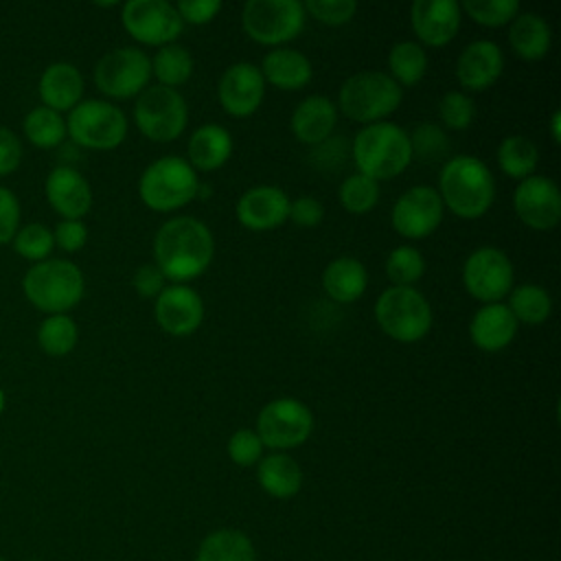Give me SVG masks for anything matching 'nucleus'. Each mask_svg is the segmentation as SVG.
Masks as SVG:
<instances>
[{
  "mask_svg": "<svg viewBox=\"0 0 561 561\" xmlns=\"http://www.w3.org/2000/svg\"><path fill=\"white\" fill-rule=\"evenodd\" d=\"M215 254L210 228L191 215L167 219L153 237V263L164 278L184 283L202 276Z\"/></svg>",
  "mask_w": 561,
  "mask_h": 561,
  "instance_id": "f257e3e1",
  "label": "nucleus"
},
{
  "mask_svg": "<svg viewBox=\"0 0 561 561\" xmlns=\"http://www.w3.org/2000/svg\"><path fill=\"white\" fill-rule=\"evenodd\" d=\"M436 191L443 206L454 215L462 219H478L495 199V180L480 158L458 153L443 162Z\"/></svg>",
  "mask_w": 561,
  "mask_h": 561,
  "instance_id": "f03ea898",
  "label": "nucleus"
},
{
  "mask_svg": "<svg viewBox=\"0 0 561 561\" xmlns=\"http://www.w3.org/2000/svg\"><path fill=\"white\" fill-rule=\"evenodd\" d=\"M351 156L357 173H364L377 182L390 180L412 162L408 131L388 121L364 125L351 142Z\"/></svg>",
  "mask_w": 561,
  "mask_h": 561,
  "instance_id": "7ed1b4c3",
  "label": "nucleus"
},
{
  "mask_svg": "<svg viewBox=\"0 0 561 561\" xmlns=\"http://www.w3.org/2000/svg\"><path fill=\"white\" fill-rule=\"evenodd\" d=\"M26 300L50 316L72 309L85 289L83 272L64 259H48L35 263L22 278Z\"/></svg>",
  "mask_w": 561,
  "mask_h": 561,
  "instance_id": "20e7f679",
  "label": "nucleus"
},
{
  "mask_svg": "<svg viewBox=\"0 0 561 561\" xmlns=\"http://www.w3.org/2000/svg\"><path fill=\"white\" fill-rule=\"evenodd\" d=\"M403 99V88L383 70H359L340 88V110L357 123H379L390 116Z\"/></svg>",
  "mask_w": 561,
  "mask_h": 561,
  "instance_id": "39448f33",
  "label": "nucleus"
},
{
  "mask_svg": "<svg viewBox=\"0 0 561 561\" xmlns=\"http://www.w3.org/2000/svg\"><path fill=\"white\" fill-rule=\"evenodd\" d=\"M375 320L388 337L410 344L432 329V307L416 287L390 285L375 300Z\"/></svg>",
  "mask_w": 561,
  "mask_h": 561,
  "instance_id": "423d86ee",
  "label": "nucleus"
},
{
  "mask_svg": "<svg viewBox=\"0 0 561 561\" xmlns=\"http://www.w3.org/2000/svg\"><path fill=\"white\" fill-rule=\"evenodd\" d=\"M199 180L195 169L178 156H162L153 160L138 180V193L145 206L169 213L195 199Z\"/></svg>",
  "mask_w": 561,
  "mask_h": 561,
  "instance_id": "0eeeda50",
  "label": "nucleus"
},
{
  "mask_svg": "<svg viewBox=\"0 0 561 561\" xmlns=\"http://www.w3.org/2000/svg\"><path fill=\"white\" fill-rule=\"evenodd\" d=\"M188 121V105L175 88L147 85L134 103L136 127L156 142L175 140Z\"/></svg>",
  "mask_w": 561,
  "mask_h": 561,
  "instance_id": "6e6552de",
  "label": "nucleus"
},
{
  "mask_svg": "<svg viewBox=\"0 0 561 561\" xmlns=\"http://www.w3.org/2000/svg\"><path fill=\"white\" fill-rule=\"evenodd\" d=\"M66 131L81 147L107 151L125 140L127 118L118 105L101 99H88L70 110Z\"/></svg>",
  "mask_w": 561,
  "mask_h": 561,
  "instance_id": "1a4fd4ad",
  "label": "nucleus"
},
{
  "mask_svg": "<svg viewBox=\"0 0 561 561\" xmlns=\"http://www.w3.org/2000/svg\"><path fill=\"white\" fill-rule=\"evenodd\" d=\"M305 7L298 0H248L241 11V26L259 44L278 46L305 28Z\"/></svg>",
  "mask_w": 561,
  "mask_h": 561,
  "instance_id": "9d476101",
  "label": "nucleus"
},
{
  "mask_svg": "<svg viewBox=\"0 0 561 561\" xmlns=\"http://www.w3.org/2000/svg\"><path fill=\"white\" fill-rule=\"evenodd\" d=\"M313 430V414L300 399L278 397L265 403L256 416V434L263 447L274 451L302 445Z\"/></svg>",
  "mask_w": 561,
  "mask_h": 561,
  "instance_id": "9b49d317",
  "label": "nucleus"
},
{
  "mask_svg": "<svg viewBox=\"0 0 561 561\" xmlns=\"http://www.w3.org/2000/svg\"><path fill=\"white\" fill-rule=\"evenodd\" d=\"M151 79V59L134 46H121L105 53L94 66L96 88L112 99L140 94Z\"/></svg>",
  "mask_w": 561,
  "mask_h": 561,
  "instance_id": "f8f14e48",
  "label": "nucleus"
},
{
  "mask_svg": "<svg viewBox=\"0 0 561 561\" xmlns=\"http://www.w3.org/2000/svg\"><path fill=\"white\" fill-rule=\"evenodd\" d=\"M465 289L480 302H500L513 289V263L493 245L476 248L462 263Z\"/></svg>",
  "mask_w": 561,
  "mask_h": 561,
  "instance_id": "ddd939ff",
  "label": "nucleus"
},
{
  "mask_svg": "<svg viewBox=\"0 0 561 561\" xmlns=\"http://www.w3.org/2000/svg\"><path fill=\"white\" fill-rule=\"evenodd\" d=\"M125 31L149 46L173 44L184 28L175 7L167 0H129L121 13Z\"/></svg>",
  "mask_w": 561,
  "mask_h": 561,
  "instance_id": "4468645a",
  "label": "nucleus"
},
{
  "mask_svg": "<svg viewBox=\"0 0 561 561\" xmlns=\"http://www.w3.org/2000/svg\"><path fill=\"white\" fill-rule=\"evenodd\" d=\"M445 206L434 186L416 184L397 197L390 210L392 228L405 239H423L443 221Z\"/></svg>",
  "mask_w": 561,
  "mask_h": 561,
  "instance_id": "2eb2a0df",
  "label": "nucleus"
},
{
  "mask_svg": "<svg viewBox=\"0 0 561 561\" xmlns=\"http://www.w3.org/2000/svg\"><path fill=\"white\" fill-rule=\"evenodd\" d=\"M517 217L533 230H552L561 219V193L554 180L528 175L519 180L513 193Z\"/></svg>",
  "mask_w": 561,
  "mask_h": 561,
  "instance_id": "dca6fc26",
  "label": "nucleus"
},
{
  "mask_svg": "<svg viewBox=\"0 0 561 561\" xmlns=\"http://www.w3.org/2000/svg\"><path fill=\"white\" fill-rule=\"evenodd\" d=\"M217 96L230 116H250L259 110L265 96V79L259 70V66L250 61H237L230 64L217 85Z\"/></svg>",
  "mask_w": 561,
  "mask_h": 561,
  "instance_id": "f3484780",
  "label": "nucleus"
},
{
  "mask_svg": "<svg viewBox=\"0 0 561 561\" xmlns=\"http://www.w3.org/2000/svg\"><path fill=\"white\" fill-rule=\"evenodd\" d=\"M156 322L171 335H191L204 320V300L186 283L164 287L153 305Z\"/></svg>",
  "mask_w": 561,
  "mask_h": 561,
  "instance_id": "a211bd4d",
  "label": "nucleus"
},
{
  "mask_svg": "<svg viewBox=\"0 0 561 561\" xmlns=\"http://www.w3.org/2000/svg\"><path fill=\"white\" fill-rule=\"evenodd\" d=\"M289 202L291 199L283 188L274 184H259L241 193L234 213L239 224L250 230H272L287 221Z\"/></svg>",
  "mask_w": 561,
  "mask_h": 561,
  "instance_id": "6ab92c4d",
  "label": "nucleus"
},
{
  "mask_svg": "<svg viewBox=\"0 0 561 561\" xmlns=\"http://www.w3.org/2000/svg\"><path fill=\"white\" fill-rule=\"evenodd\" d=\"M410 22L423 44L445 46L460 28V4L456 0H414Z\"/></svg>",
  "mask_w": 561,
  "mask_h": 561,
  "instance_id": "aec40b11",
  "label": "nucleus"
},
{
  "mask_svg": "<svg viewBox=\"0 0 561 561\" xmlns=\"http://www.w3.org/2000/svg\"><path fill=\"white\" fill-rule=\"evenodd\" d=\"M504 70V53L491 39L469 42L456 59V79L462 88L480 92L497 81Z\"/></svg>",
  "mask_w": 561,
  "mask_h": 561,
  "instance_id": "412c9836",
  "label": "nucleus"
},
{
  "mask_svg": "<svg viewBox=\"0 0 561 561\" xmlns=\"http://www.w3.org/2000/svg\"><path fill=\"white\" fill-rule=\"evenodd\" d=\"M46 199L64 219H81L92 206L88 180L72 167H55L46 178Z\"/></svg>",
  "mask_w": 561,
  "mask_h": 561,
  "instance_id": "4be33fe9",
  "label": "nucleus"
},
{
  "mask_svg": "<svg viewBox=\"0 0 561 561\" xmlns=\"http://www.w3.org/2000/svg\"><path fill=\"white\" fill-rule=\"evenodd\" d=\"M517 327L519 322L504 302H486L473 313L469 337L480 351L497 353L513 342Z\"/></svg>",
  "mask_w": 561,
  "mask_h": 561,
  "instance_id": "5701e85b",
  "label": "nucleus"
},
{
  "mask_svg": "<svg viewBox=\"0 0 561 561\" xmlns=\"http://www.w3.org/2000/svg\"><path fill=\"white\" fill-rule=\"evenodd\" d=\"M337 121V110L329 96L311 94L305 96L291 112L289 127L294 136L305 145H320L333 134Z\"/></svg>",
  "mask_w": 561,
  "mask_h": 561,
  "instance_id": "b1692460",
  "label": "nucleus"
},
{
  "mask_svg": "<svg viewBox=\"0 0 561 561\" xmlns=\"http://www.w3.org/2000/svg\"><path fill=\"white\" fill-rule=\"evenodd\" d=\"M83 94V77L77 66L68 61L50 64L39 77V96L46 107L55 112L72 110L81 103Z\"/></svg>",
  "mask_w": 561,
  "mask_h": 561,
  "instance_id": "393cba45",
  "label": "nucleus"
},
{
  "mask_svg": "<svg viewBox=\"0 0 561 561\" xmlns=\"http://www.w3.org/2000/svg\"><path fill=\"white\" fill-rule=\"evenodd\" d=\"M232 153V136L217 123L199 125L186 145V162L199 171H215L228 162Z\"/></svg>",
  "mask_w": 561,
  "mask_h": 561,
  "instance_id": "a878e982",
  "label": "nucleus"
},
{
  "mask_svg": "<svg viewBox=\"0 0 561 561\" xmlns=\"http://www.w3.org/2000/svg\"><path fill=\"white\" fill-rule=\"evenodd\" d=\"M263 79L280 90H298L313 77V68L307 55L296 48H272L259 66Z\"/></svg>",
  "mask_w": 561,
  "mask_h": 561,
  "instance_id": "bb28decb",
  "label": "nucleus"
},
{
  "mask_svg": "<svg viewBox=\"0 0 561 561\" xmlns=\"http://www.w3.org/2000/svg\"><path fill=\"white\" fill-rule=\"evenodd\" d=\"M508 44L513 53L526 61L543 59L552 44L550 24L533 11H519L508 26Z\"/></svg>",
  "mask_w": 561,
  "mask_h": 561,
  "instance_id": "cd10ccee",
  "label": "nucleus"
},
{
  "mask_svg": "<svg viewBox=\"0 0 561 561\" xmlns=\"http://www.w3.org/2000/svg\"><path fill=\"white\" fill-rule=\"evenodd\" d=\"M322 287L329 298L337 302H353L366 291L368 272L359 259L337 256L327 263L322 272Z\"/></svg>",
  "mask_w": 561,
  "mask_h": 561,
  "instance_id": "c85d7f7f",
  "label": "nucleus"
},
{
  "mask_svg": "<svg viewBox=\"0 0 561 561\" xmlns=\"http://www.w3.org/2000/svg\"><path fill=\"white\" fill-rule=\"evenodd\" d=\"M256 465H259L256 467L259 484L272 497L287 500L300 491L302 469L291 456H287L283 451H272L267 456H261V460Z\"/></svg>",
  "mask_w": 561,
  "mask_h": 561,
  "instance_id": "c756f323",
  "label": "nucleus"
},
{
  "mask_svg": "<svg viewBox=\"0 0 561 561\" xmlns=\"http://www.w3.org/2000/svg\"><path fill=\"white\" fill-rule=\"evenodd\" d=\"M197 561H256L250 537L234 528H221L204 537Z\"/></svg>",
  "mask_w": 561,
  "mask_h": 561,
  "instance_id": "7c9ffc66",
  "label": "nucleus"
},
{
  "mask_svg": "<svg viewBox=\"0 0 561 561\" xmlns=\"http://www.w3.org/2000/svg\"><path fill=\"white\" fill-rule=\"evenodd\" d=\"M537 162H539V149L528 136L511 134L502 138L497 147V164L508 178L524 180L528 175H535Z\"/></svg>",
  "mask_w": 561,
  "mask_h": 561,
  "instance_id": "2f4dec72",
  "label": "nucleus"
},
{
  "mask_svg": "<svg viewBox=\"0 0 561 561\" xmlns=\"http://www.w3.org/2000/svg\"><path fill=\"white\" fill-rule=\"evenodd\" d=\"M511 313L517 322L524 324H541L548 320L552 311V298L550 294L535 283H522L508 291V305Z\"/></svg>",
  "mask_w": 561,
  "mask_h": 561,
  "instance_id": "473e14b6",
  "label": "nucleus"
},
{
  "mask_svg": "<svg viewBox=\"0 0 561 561\" xmlns=\"http://www.w3.org/2000/svg\"><path fill=\"white\" fill-rule=\"evenodd\" d=\"M151 75L160 85L178 88L193 75V57L182 44H164L151 59Z\"/></svg>",
  "mask_w": 561,
  "mask_h": 561,
  "instance_id": "72a5a7b5",
  "label": "nucleus"
},
{
  "mask_svg": "<svg viewBox=\"0 0 561 561\" xmlns=\"http://www.w3.org/2000/svg\"><path fill=\"white\" fill-rule=\"evenodd\" d=\"M388 68L390 77L403 88L414 85L423 79L427 70V55L419 42L401 39L388 53Z\"/></svg>",
  "mask_w": 561,
  "mask_h": 561,
  "instance_id": "f704fd0d",
  "label": "nucleus"
},
{
  "mask_svg": "<svg viewBox=\"0 0 561 561\" xmlns=\"http://www.w3.org/2000/svg\"><path fill=\"white\" fill-rule=\"evenodd\" d=\"M24 134L31 140V145L39 149H53L61 145L68 131H66V121L61 118L59 112L46 105H39L26 114Z\"/></svg>",
  "mask_w": 561,
  "mask_h": 561,
  "instance_id": "c9c22d12",
  "label": "nucleus"
},
{
  "mask_svg": "<svg viewBox=\"0 0 561 561\" xmlns=\"http://www.w3.org/2000/svg\"><path fill=\"white\" fill-rule=\"evenodd\" d=\"M77 340H79L77 322L66 313L48 316L37 329L39 348L53 357L68 355L77 346Z\"/></svg>",
  "mask_w": 561,
  "mask_h": 561,
  "instance_id": "e433bc0d",
  "label": "nucleus"
},
{
  "mask_svg": "<svg viewBox=\"0 0 561 561\" xmlns=\"http://www.w3.org/2000/svg\"><path fill=\"white\" fill-rule=\"evenodd\" d=\"M337 195L348 213L364 215L373 210L379 202V182L355 171L342 180Z\"/></svg>",
  "mask_w": 561,
  "mask_h": 561,
  "instance_id": "4c0bfd02",
  "label": "nucleus"
},
{
  "mask_svg": "<svg viewBox=\"0 0 561 561\" xmlns=\"http://www.w3.org/2000/svg\"><path fill=\"white\" fill-rule=\"evenodd\" d=\"M423 272H425V259L412 245H399L386 259V276L392 280V285L414 287V283L423 276Z\"/></svg>",
  "mask_w": 561,
  "mask_h": 561,
  "instance_id": "58836bf2",
  "label": "nucleus"
},
{
  "mask_svg": "<svg viewBox=\"0 0 561 561\" xmlns=\"http://www.w3.org/2000/svg\"><path fill=\"white\" fill-rule=\"evenodd\" d=\"M408 138L412 158L416 156L423 162H438L449 156V138L436 123H419Z\"/></svg>",
  "mask_w": 561,
  "mask_h": 561,
  "instance_id": "ea45409f",
  "label": "nucleus"
},
{
  "mask_svg": "<svg viewBox=\"0 0 561 561\" xmlns=\"http://www.w3.org/2000/svg\"><path fill=\"white\" fill-rule=\"evenodd\" d=\"M462 9L482 26H504L519 13L517 0H465Z\"/></svg>",
  "mask_w": 561,
  "mask_h": 561,
  "instance_id": "a19ab883",
  "label": "nucleus"
},
{
  "mask_svg": "<svg viewBox=\"0 0 561 561\" xmlns=\"http://www.w3.org/2000/svg\"><path fill=\"white\" fill-rule=\"evenodd\" d=\"M53 245V232L44 224H26L18 228L13 237L15 252L28 261H44L50 254Z\"/></svg>",
  "mask_w": 561,
  "mask_h": 561,
  "instance_id": "79ce46f5",
  "label": "nucleus"
},
{
  "mask_svg": "<svg viewBox=\"0 0 561 561\" xmlns=\"http://www.w3.org/2000/svg\"><path fill=\"white\" fill-rule=\"evenodd\" d=\"M476 116V105L469 94L449 90L438 101V118L449 129H467Z\"/></svg>",
  "mask_w": 561,
  "mask_h": 561,
  "instance_id": "37998d69",
  "label": "nucleus"
},
{
  "mask_svg": "<svg viewBox=\"0 0 561 561\" xmlns=\"http://www.w3.org/2000/svg\"><path fill=\"white\" fill-rule=\"evenodd\" d=\"M302 7L305 13L313 15L318 22L329 26L346 24L357 11L355 0H307Z\"/></svg>",
  "mask_w": 561,
  "mask_h": 561,
  "instance_id": "c03bdc74",
  "label": "nucleus"
},
{
  "mask_svg": "<svg viewBox=\"0 0 561 561\" xmlns=\"http://www.w3.org/2000/svg\"><path fill=\"white\" fill-rule=\"evenodd\" d=\"M228 456L239 467L256 465L263 456V443L254 430H237L228 438Z\"/></svg>",
  "mask_w": 561,
  "mask_h": 561,
  "instance_id": "a18cd8bd",
  "label": "nucleus"
},
{
  "mask_svg": "<svg viewBox=\"0 0 561 561\" xmlns=\"http://www.w3.org/2000/svg\"><path fill=\"white\" fill-rule=\"evenodd\" d=\"M85 239H88V228L81 219H61L53 232L55 245H59L66 252L81 250L85 245Z\"/></svg>",
  "mask_w": 561,
  "mask_h": 561,
  "instance_id": "49530a36",
  "label": "nucleus"
},
{
  "mask_svg": "<svg viewBox=\"0 0 561 561\" xmlns=\"http://www.w3.org/2000/svg\"><path fill=\"white\" fill-rule=\"evenodd\" d=\"M20 228V204L18 197L0 186V245L9 243Z\"/></svg>",
  "mask_w": 561,
  "mask_h": 561,
  "instance_id": "de8ad7c7",
  "label": "nucleus"
},
{
  "mask_svg": "<svg viewBox=\"0 0 561 561\" xmlns=\"http://www.w3.org/2000/svg\"><path fill=\"white\" fill-rule=\"evenodd\" d=\"M322 217H324V206L311 195H302V197H296L294 202H289L287 219H291L300 228H313L322 221Z\"/></svg>",
  "mask_w": 561,
  "mask_h": 561,
  "instance_id": "09e8293b",
  "label": "nucleus"
},
{
  "mask_svg": "<svg viewBox=\"0 0 561 561\" xmlns=\"http://www.w3.org/2000/svg\"><path fill=\"white\" fill-rule=\"evenodd\" d=\"M173 7L180 13L182 22L191 24H206L221 11L219 0H180Z\"/></svg>",
  "mask_w": 561,
  "mask_h": 561,
  "instance_id": "8fccbe9b",
  "label": "nucleus"
},
{
  "mask_svg": "<svg viewBox=\"0 0 561 561\" xmlns=\"http://www.w3.org/2000/svg\"><path fill=\"white\" fill-rule=\"evenodd\" d=\"M131 285L140 298H156L164 289V274L156 263H145L134 272Z\"/></svg>",
  "mask_w": 561,
  "mask_h": 561,
  "instance_id": "3c124183",
  "label": "nucleus"
},
{
  "mask_svg": "<svg viewBox=\"0 0 561 561\" xmlns=\"http://www.w3.org/2000/svg\"><path fill=\"white\" fill-rule=\"evenodd\" d=\"M346 138L342 136H329L327 140H322L320 145L313 147V162L320 167V169H337L346 156Z\"/></svg>",
  "mask_w": 561,
  "mask_h": 561,
  "instance_id": "603ef678",
  "label": "nucleus"
},
{
  "mask_svg": "<svg viewBox=\"0 0 561 561\" xmlns=\"http://www.w3.org/2000/svg\"><path fill=\"white\" fill-rule=\"evenodd\" d=\"M22 160V142L20 138L7 129L0 127V175H9L20 167Z\"/></svg>",
  "mask_w": 561,
  "mask_h": 561,
  "instance_id": "864d4df0",
  "label": "nucleus"
},
{
  "mask_svg": "<svg viewBox=\"0 0 561 561\" xmlns=\"http://www.w3.org/2000/svg\"><path fill=\"white\" fill-rule=\"evenodd\" d=\"M550 134H552V140L559 142V138H561V112L559 110L550 118Z\"/></svg>",
  "mask_w": 561,
  "mask_h": 561,
  "instance_id": "5fc2aeb1",
  "label": "nucleus"
},
{
  "mask_svg": "<svg viewBox=\"0 0 561 561\" xmlns=\"http://www.w3.org/2000/svg\"><path fill=\"white\" fill-rule=\"evenodd\" d=\"M2 410H4V392L0 390V414H2Z\"/></svg>",
  "mask_w": 561,
  "mask_h": 561,
  "instance_id": "6e6d98bb",
  "label": "nucleus"
},
{
  "mask_svg": "<svg viewBox=\"0 0 561 561\" xmlns=\"http://www.w3.org/2000/svg\"><path fill=\"white\" fill-rule=\"evenodd\" d=\"M0 561H4V559H0Z\"/></svg>",
  "mask_w": 561,
  "mask_h": 561,
  "instance_id": "4d7b16f0",
  "label": "nucleus"
}]
</instances>
